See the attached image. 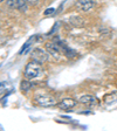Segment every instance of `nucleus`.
I'll use <instances>...</instances> for the list:
<instances>
[{
	"label": "nucleus",
	"instance_id": "f8f14e48",
	"mask_svg": "<svg viewBox=\"0 0 117 131\" xmlns=\"http://www.w3.org/2000/svg\"><path fill=\"white\" fill-rule=\"evenodd\" d=\"M69 21H70V24L73 25V26H75V27H81L82 25H83V20H82L80 16H71Z\"/></svg>",
	"mask_w": 117,
	"mask_h": 131
},
{
	"label": "nucleus",
	"instance_id": "423d86ee",
	"mask_svg": "<svg viewBox=\"0 0 117 131\" xmlns=\"http://www.w3.org/2000/svg\"><path fill=\"white\" fill-rule=\"evenodd\" d=\"M76 103L77 102L75 101V100H73V98H65V100H62L57 105H59V108H61V109H63V110H70L76 105Z\"/></svg>",
	"mask_w": 117,
	"mask_h": 131
},
{
	"label": "nucleus",
	"instance_id": "4468645a",
	"mask_svg": "<svg viewBox=\"0 0 117 131\" xmlns=\"http://www.w3.org/2000/svg\"><path fill=\"white\" fill-rule=\"evenodd\" d=\"M26 4H29V5H35L39 3V0H24Z\"/></svg>",
	"mask_w": 117,
	"mask_h": 131
},
{
	"label": "nucleus",
	"instance_id": "6e6552de",
	"mask_svg": "<svg viewBox=\"0 0 117 131\" xmlns=\"http://www.w3.org/2000/svg\"><path fill=\"white\" fill-rule=\"evenodd\" d=\"M79 102L82 104H86V105H94L97 103V98L93 95H84L80 97Z\"/></svg>",
	"mask_w": 117,
	"mask_h": 131
},
{
	"label": "nucleus",
	"instance_id": "f257e3e1",
	"mask_svg": "<svg viewBox=\"0 0 117 131\" xmlns=\"http://www.w3.org/2000/svg\"><path fill=\"white\" fill-rule=\"evenodd\" d=\"M25 76L26 79L28 80H34V79H38L39 76H41L42 74V67H41V63L36 62V61H30L26 64L25 67Z\"/></svg>",
	"mask_w": 117,
	"mask_h": 131
},
{
	"label": "nucleus",
	"instance_id": "dca6fc26",
	"mask_svg": "<svg viewBox=\"0 0 117 131\" xmlns=\"http://www.w3.org/2000/svg\"><path fill=\"white\" fill-rule=\"evenodd\" d=\"M3 1H4V0H0V3H3Z\"/></svg>",
	"mask_w": 117,
	"mask_h": 131
},
{
	"label": "nucleus",
	"instance_id": "1a4fd4ad",
	"mask_svg": "<svg viewBox=\"0 0 117 131\" xmlns=\"http://www.w3.org/2000/svg\"><path fill=\"white\" fill-rule=\"evenodd\" d=\"M12 89V84L9 82H1L0 83V95H3L5 93H8Z\"/></svg>",
	"mask_w": 117,
	"mask_h": 131
},
{
	"label": "nucleus",
	"instance_id": "f03ea898",
	"mask_svg": "<svg viewBox=\"0 0 117 131\" xmlns=\"http://www.w3.org/2000/svg\"><path fill=\"white\" fill-rule=\"evenodd\" d=\"M30 57H32V60L36 61L39 63H45L49 59V53L41 48H34L30 53Z\"/></svg>",
	"mask_w": 117,
	"mask_h": 131
},
{
	"label": "nucleus",
	"instance_id": "7ed1b4c3",
	"mask_svg": "<svg viewBox=\"0 0 117 131\" xmlns=\"http://www.w3.org/2000/svg\"><path fill=\"white\" fill-rule=\"evenodd\" d=\"M34 101L38 105L44 106V108H49V106H53L56 104L55 98L50 95H39L34 98Z\"/></svg>",
	"mask_w": 117,
	"mask_h": 131
},
{
	"label": "nucleus",
	"instance_id": "2eb2a0df",
	"mask_svg": "<svg viewBox=\"0 0 117 131\" xmlns=\"http://www.w3.org/2000/svg\"><path fill=\"white\" fill-rule=\"evenodd\" d=\"M54 8H49V9H47V11H45V15H50V14L54 13Z\"/></svg>",
	"mask_w": 117,
	"mask_h": 131
},
{
	"label": "nucleus",
	"instance_id": "20e7f679",
	"mask_svg": "<svg viewBox=\"0 0 117 131\" xmlns=\"http://www.w3.org/2000/svg\"><path fill=\"white\" fill-rule=\"evenodd\" d=\"M46 50L49 53V55H52V56H54V57H59L61 55V52H62L61 47L55 43L54 41H53V42H47Z\"/></svg>",
	"mask_w": 117,
	"mask_h": 131
},
{
	"label": "nucleus",
	"instance_id": "9d476101",
	"mask_svg": "<svg viewBox=\"0 0 117 131\" xmlns=\"http://www.w3.org/2000/svg\"><path fill=\"white\" fill-rule=\"evenodd\" d=\"M104 101H105L107 104H111L114 102L117 101V91H114V93H110L109 95H107L105 98H104Z\"/></svg>",
	"mask_w": 117,
	"mask_h": 131
},
{
	"label": "nucleus",
	"instance_id": "0eeeda50",
	"mask_svg": "<svg viewBox=\"0 0 117 131\" xmlns=\"http://www.w3.org/2000/svg\"><path fill=\"white\" fill-rule=\"evenodd\" d=\"M6 4L12 9H21L26 6V3L24 0H6Z\"/></svg>",
	"mask_w": 117,
	"mask_h": 131
},
{
	"label": "nucleus",
	"instance_id": "ddd939ff",
	"mask_svg": "<svg viewBox=\"0 0 117 131\" xmlns=\"http://www.w3.org/2000/svg\"><path fill=\"white\" fill-rule=\"evenodd\" d=\"M62 52L65 53L66 55H67V56L68 57H74L75 56V55H76V52H75V50H73V49H70L69 48V47H63L62 48Z\"/></svg>",
	"mask_w": 117,
	"mask_h": 131
},
{
	"label": "nucleus",
	"instance_id": "9b49d317",
	"mask_svg": "<svg viewBox=\"0 0 117 131\" xmlns=\"http://www.w3.org/2000/svg\"><path fill=\"white\" fill-rule=\"evenodd\" d=\"M33 87V84L30 83L29 81L27 80H22L21 81V84H20V88H21V91H24V93H26V91H28V90H30V88Z\"/></svg>",
	"mask_w": 117,
	"mask_h": 131
},
{
	"label": "nucleus",
	"instance_id": "39448f33",
	"mask_svg": "<svg viewBox=\"0 0 117 131\" xmlns=\"http://www.w3.org/2000/svg\"><path fill=\"white\" fill-rule=\"evenodd\" d=\"M95 6V3L93 0H79L76 3V7L81 12H88Z\"/></svg>",
	"mask_w": 117,
	"mask_h": 131
}]
</instances>
